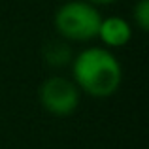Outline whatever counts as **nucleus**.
<instances>
[{
	"mask_svg": "<svg viewBox=\"0 0 149 149\" xmlns=\"http://www.w3.org/2000/svg\"><path fill=\"white\" fill-rule=\"evenodd\" d=\"M74 83L81 93L106 98L117 93L123 81V68L117 57L106 47H89L72 61Z\"/></svg>",
	"mask_w": 149,
	"mask_h": 149,
	"instance_id": "obj_1",
	"label": "nucleus"
},
{
	"mask_svg": "<svg viewBox=\"0 0 149 149\" xmlns=\"http://www.w3.org/2000/svg\"><path fill=\"white\" fill-rule=\"evenodd\" d=\"M102 15L87 0H70L55 13V29L66 42H89L98 36Z\"/></svg>",
	"mask_w": 149,
	"mask_h": 149,
	"instance_id": "obj_2",
	"label": "nucleus"
},
{
	"mask_svg": "<svg viewBox=\"0 0 149 149\" xmlns=\"http://www.w3.org/2000/svg\"><path fill=\"white\" fill-rule=\"evenodd\" d=\"M40 102L51 115L66 117L79 106L81 91L72 79L62 76H53L40 85Z\"/></svg>",
	"mask_w": 149,
	"mask_h": 149,
	"instance_id": "obj_3",
	"label": "nucleus"
},
{
	"mask_svg": "<svg viewBox=\"0 0 149 149\" xmlns=\"http://www.w3.org/2000/svg\"><path fill=\"white\" fill-rule=\"evenodd\" d=\"M96 38H100L104 42V45H108V47H123L132 38L130 23L125 21L123 17H115V15L113 17H106L100 23Z\"/></svg>",
	"mask_w": 149,
	"mask_h": 149,
	"instance_id": "obj_4",
	"label": "nucleus"
},
{
	"mask_svg": "<svg viewBox=\"0 0 149 149\" xmlns=\"http://www.w3.org/2000/svg\"><path fill=\"white\" fill-rule=\"evenodd\" d=\"M44 61L47 62L49 66L53 68H62V66L70 64L74 61V55H72V49H70V44L66 40H49L47 44L44 45Z\"/></svg>",
	"mask_w": 149,
	"mask_h": 149,
	"instance_id": "obj_5",
	"label": "nucleus"
},
{
	"mask_svg": "<svg viewBox=\"0 0 149 149\" xmlns=\"http://www.w3.org/2000/svg\"><path fill=\"white\" fill-rule=\"evenodd\" d=\"M134 23L142 32L149 30V0H140L134 8Z\"/></svg>",
	"mask_w": 149,
	"mask_h": 149,
	"instance_id": "obj_6",
	"label": "nucleus"
},
{
	"mask_svg": "<svg viewBox=\"0 0 149 149\" xmlns=\"http://www.w3.org/2000/svg\"><path fill=\"white\" fill-rule=\"evenodd\" d=\"M87 2H91L93 6H106V4H113L115 0H87Z\"/></svg>",
	"mask_w": 149,
	"mask_h": 149,
	"instance_id": "obj_7",
	"label": "nucleus"
}]
</instances>
